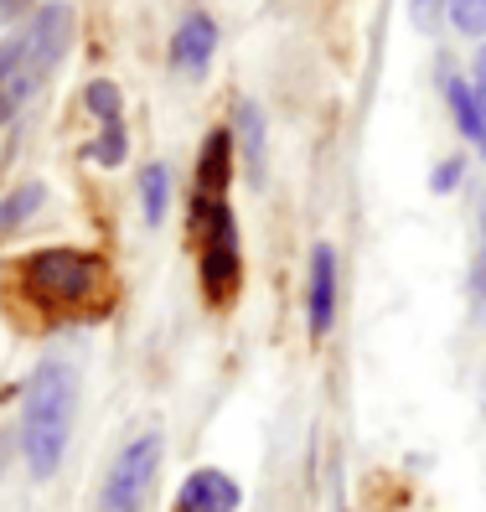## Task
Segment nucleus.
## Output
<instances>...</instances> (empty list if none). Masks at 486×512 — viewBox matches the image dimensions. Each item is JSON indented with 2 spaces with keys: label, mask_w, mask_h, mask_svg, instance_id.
Segmentation results:
<instances>
[{
  "label": "nucleus",
  "mask_w": 486,
  "mask_h": 512,
  "mask_svg": "<svg viewBox=\"0 0 486 512\" xmlns=\"http://www.w3.org/2000/svg\"><path fill=\"white\" fill-rule=\"evenodd\" d=\"M73 414H78V378L68 363H42L26 378V399H21V456L26 471L47 481L68 456L73 440Z\"/></svg>",
  "instance_id": "nucleus-1"
},
{
  "label": "nucleus",
  "mask_w": 486,
  "mask_h": 512,
  "mask_svg": "<svg viewBox=\"0 0 486 512\" xmlns=\"http://www.w3.org/2000/svg\"><path fill=\"white\" fill-rule=\"evenodd\" d=\"M73 42V11L68 6H42L37 21L21 37L0 47V114H11L26 94H37L42 78L63 63Z\"/></svg>",
  "instance_id": "nucleus-2"
},
{
  "label": "nucleus",
  "mask_w": 486,
  "mask_h": 512,
  "mask_svg": "<svg viewBox=\"0 0 486 512\" xmlns=\"http://www.w3.org/2000/svg\"><path fill=\"white\" fill-rule=\"evenodd\" d=\"M21 285L32 300H42V306L78 311L109 285V269L88 249H42V254L21 259Z\"/></svg>",
  "instance_id": "nucleus-3"
},
{
  "label": "nucleus",
  "mask_w": 486,
  "mask_h": 512,
  "mask_svg": "<svg viewBox=\"0 0 486 512\" xmlns=\"http://www.w3.org/2000/svg\"><path fill=\"white\" fill-rule=\"evenodd\" d=\"M161 456H166V440L156 430L135 435L125 450L114 456L109 476H104V492H99V512H140L150 502V487L161 476Z\"/></svg>",
  "instance_id": "nucleus-4"
},
{
  "label": "nucleus",
  "mask_w": 486,
  "mask_h": 512,
  "mask_svg": "<svg viewBox=\"0 0 486 512\" xmlns=\"http://www.w3.org/2000/svg\"><path fill=\"white\" fill-rule=\"evenodd\" d=\"M202 223V285L212 300H228L243 280V254H238V228L228 202H197Z\"/></svg>",
  "instance_id": "nucleus-5"
},
{
  "label": "nucleus",
  "mask_w": 486,
  "mask_h": 512,
  "mask_svg": "<svg viewBox=\"0 0 486 512\" xmlns=\"http://www.w3.org/2000/svg\"><path fill=\"white\" fill-rule=\"evenodd\" d=\"M243 492H238V481L218 466H202L192 471L187 481H181V492H176V512H238Z\"/></svg>",
  "instance_id": "nucleus-6"
},
{
  "label": "nucleus",
  "mask_w": 486,
  "mask_h": 512,
  "mask_svg": "<svg viewBox=\"0 0 486 512\" xmlns=\"http://www.w3.org/2000/svg\"><path fill=\"white\" fill-rule=\"evenodd\" d=\"M306 316H311V337H326L331 321H337V249H331V244H316V249H311Z\"/></svg>",
  "instance_id": "nucleus-7"
},
{
  "label": "nucleus",
  "mask_w": 486,
  "mask_h": 512,
  "mask_svg": "<svg viewBox=\"0 0 486 512\" xmlns=\"http://www.w3.org/2000/svg\"><path fill=\"white\" fill-rule=\"evenodd\" d=\"M212 52H218V26H212V16L192 11L187 21L176 26V37H171V68L187 73V78H202V68L212 63Z\"/></svg>",
  "instance_id": "nucleus-8"
},
{
  "label": "nucleus",
  "mask_w": 486,
  "mask_h": 512,
  "mask_svg": "<svg viewBox=\"0 0 486 512\" xmlns=\"http://www.w3.org/2000/svg\"><path fill=\"white\" fill-rule=\"evenodd\" d=\"M228 182H233V135L212 130L197 156V202H223Z\"/></svg>",
  "instance_id": "nucleus-9"
},
{
  "label": "nucleus",
  "mask_w": 486,
  "mask_h": 512,
  "mask_svg": "<svg viewBox=\"0 0 486 512\" xmlns=\"http://www.w3.org/2000/svg\"><path fill=\"white\" fill-rule=\"evenodd\" d=\"M445 99H450V109H455V125H461V135H466L476 150H486V114H481V104H476V88H471L466 78H445Z\"/></svg>",
  "instance_id": "nucleus-10"
},
{
  "label": "nucleus",
  "mask_w": 486,
  "mask_h": 512,
  "mask_svg": "<svg viewBox=\"0 0 486 512\" xmlns=\"http://www.w3.org/2000/svg\"><path fill=\"white\" fill-rule=\"evenodd\" d=\"M140 202H145V223H161V218H166V202H171V176H166V166H145V171H140Z\"/></svg>",
  "instance_id": "nucleus-11"
},
{
  "label": "nucleus",
  "mask_w": 486,
  "mask_h": 512,
  "mask_svg": "<svg viewBox=\"0 0 486 512\" xmlns=\"http://www.w3.org/2000/svg\"><path fill=\"white\" fill-rule=\"evenodd\" d=\"M42 197H47V192H42L37 182H26V187H16V192H11L6 202H0V233H11L16 223H26V218H32L37 207H42Z\"/></svg>",
  "instance_id": "nucleus-12"
},
{
  "label": "nucleus",
  "mask_w": 486,
  "mask_h": 512,
  "mask_svg": "<svg viewBox=\"0 0 486 512\" xmlns=\"http://www.w3.org/2000/svg\"><path fill=\"white\" fill-rule=\"evenodd\" d=\"M238 119H243V140H249L243 161H249V176L259 182V176H264V114H259L254 104H243V109H238Z\"/></svg>",
  "instance_id": "nucleus-13"
},
{
  "label": "nucleus",
  "mask_w": 486,
  "mask_h": 512,
  "mask_svg": "<svg viewBox=\"0 0 486 512\" xmlns=\"http://www.w3.org/2000/svg\"><path fill=\"white\" fill-rule=\"evenodd\" d=\"M83 104L94 109V119H99V125H109V119H125V104H119V88H114L109 78L88 83V88H83Z\"/></svg>",
  "instance_id": "nucleus-14"
},
{
  "label": "nucleus",
  "mask_w": 486,
  "mask_h": 512,
  "mask_svg": "<svg viewBox=\"0 0 486 512\" xmlns=\"http://www.w3.org/2000/svg\"><path fill=\"white\" fill-rule=\"evenodd\" d=\"M83 150H88L99 166H119V161H125V119H109L104 135H99L94 145H83Z\"/></svg>",
  "instance_id": "nucleus-15"
},
{
  "label": "nucleus",
  "mask_w": 486,
  "mask_h": 512,
  "mask_svg": "<svg viewBox=\"0 0 486 512\" xmlns=\"http://www.w3.org/2000/svg\"><path fill=\"white\" fill-rule=\"evenodd\" d=\"M445 11L461 37H486V0H445Z\"/></svg>",
  "instance_id": "nucleus-16"
},
{
  "label": "nucleus",
  "mask_w": 486,
  "mask_h": 512,
  "mask_svg": "<svg viewBox=\"0 0 486 512\" xmlns=\"http://www.w3.org/2000/svg\"><path fill=\"white\" fill-rule=\"evenodd\" d=\"M461 171H466V166H461V156L440 161V166H435V176H430V187H435V192H450L455 182H461Z\"/></svg>",
  "instance_id": "nucleus-17"
},
{
  "label": "nucleus",
  "mask_w": 486,
  "mask_h": 512,
  "mask_svg": "<svg viewBox=\"0 0 486 512\" xmlns=\"http://www.w3.org/2000/svg\"><path fill=\"white\" fill-rule=\"evenodd\" d=\"M409 11L419 26H435V11H440V0H409Z\"/></svg>",
  "instance_id": "nucleus-18"
},
{
  "label": "nucleus",
  "mask_w": 486,
  "mask_h": 512,
  "mask_svg": "<svg viewBox=\"0 0 486 512\" xmlns=\"http://www.w3.org/2000/svg\"><path fill=\"white\" fill-rule=\"evenodd\" d=\"M476 104H481V114H486V47H481V57H476Z\"/></svg>",
  "instance_id": "nucleus-19"
},
{
  "label": "nucleus",
  "mask_w": 486,
  "mask_h": 512,
  "mask_svg": "<svg viewBox=\"0 0 486 512\" xmlns=\"http://www.w3.org/2000/svg\"><path fill=\"white\" fill-rule=\"evenodd\" d=\"M16 11H21V0H0V26H6Z\"/></svg>",
  "instance_id": "nucleus-20"
}]
</instances>
